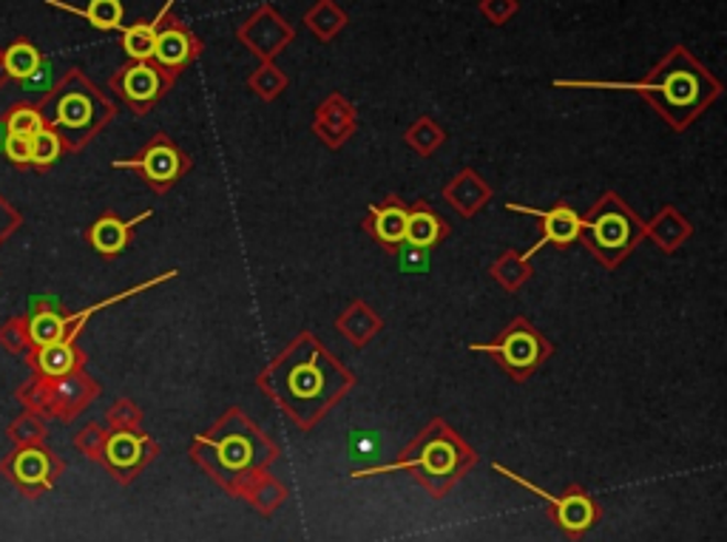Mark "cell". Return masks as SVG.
Listing matches in <instances>:
<instances>
[{
	"instance_id": "cell-1",
	"label": "cell",
	"mask_w": 727,
	"mask_h": 542,
	"mask_svg": "<svg viewBox=\"0 0 727 542\" xmlns=\"http://www.w3.org/2000/svg\"><path fill=\"white\" fill-rule=\"evenodd\" d=\"M558 86H569V89H608V91H639L642 97L662 111L665 120L673 125H687L702 109H707L711 102L719 97L722 86L700 60H696L685 46L671 48L657 66L651 68V75L639 82H565Z\"/></svg>"
},
{
	"instance_id": "cell-2",
	"label": "cell",
	"mask_w": 727,
	"mask_h": 542,
	"mask_svg": "<svg viewBox=\"0 0 727 542\" xmlns=\"http://www.w3.org/2000/svg\"><path fill=\"white\" fill-rule=\"evenodd\" d=\"M407 457H401L398 463H389V466H373V468H359L353 472V477H373V475H387V472H404V468H418L436 495H443V488L452 480H458L463 468L470 466L472 452L463 446L458 438H452L449 432H432L429 429L421 441L415 443L412 452H404Z\"/></svg>"
},
{
	"instance_id": "cell-3",
	"label": "cell",
	"mask_w": 727,
	"mask_h": 542,
	"mask_svg": "<svg viewBox=\"0 0 727 542\" xmlns=\"http://www.w3.org/2000/svg\"><path fill=\"white\" fill-rule=\"evenodd\" d=\"M258 438L251 432L247 434H228L222 441H208L205 446L211 449V457H208V466L213 468V475L224 483V486L236 488V480H247V472L258 466L267 457H276V452L271 449H262L256 452Z\"/></svg>"
},
{
	"instance_id": "cell-4",
	"label": "cell",
	"mask_w": 727,
	"mask_h": 542,
	"mask_svg": "<svg viewBox=\"0 0 727 542\" xmlns=\"http://www.w3.org/2000/svg\"><path fill=\"white\" fill-rule=\"evenodd\" d=\"M583 231H588V242L594 244V253H599V256L612 253L608 262L626 256L631 251V244L639 239V224L619 204V199H614V204H599L594 219L583 222Z\"/></svg>"
},
{
	"instance_id": "cell-5",
	"label": "cell",
	"mask_w": 727,
	"mask_h": 542,
	"mask_svg": "<svg viewBox=\"0 0 727 542\" xmlns=\"http://www.w3.org/2000/svg\"><path fill=\"white\" fill-rule=\"evenodd\" d=\"M170 9L163 14V21H159L157 26L154 55H151V60L157 63L163 71H168L170 77H177L179 71H185V68L190 66V60H197L202 46H199V41L194 37V32H190L179 18L170 14Z\"/></svg>"
},
{
	"instance_id": "cell-6",
	"label": "cell",
	"mask_w": 727,
	"mask_h": 542,
	"mask_svg": "<svg viewBox=\"0 0 727 542\" xmlns=\"http://www.w3.org/2000/svg\"><path fill=\"white\" fill-rule=\"evenodd\" d=\"M174 77L157 66L154 60H131L129 66L120 68L114 77V89L134 106L136 111L151 109L159 97L168 91Z\"/></svg>"
},
{
	"instance_id": "cell-7",
	"label": "cell",
	"mask_w": 727,
	"mask_h": 542,
	"mask_svg": "<svg viewBox=\"0 0 727 542\" xmlns=\"http://www.w3.org/2000/svg\"><path fill=\"white\" fill-rule=\"evenodd\" d=\"M472 350H481V353H492L504 361L506 369L517 375L531 373L538 361L543 358V344H540V335L531 330L529 324L517 321L506 330L504 339H497V344H472Z\"/></svg>"
},
{
	"instance_id": "cell-8",
	"label": "cell",
	"mask_w": 727,
	"mask_h": 542,
	"mask_svg": "<svg viewBox=\"0 0 727 542\" xmlns=\"http://www.w3.org/2000/svg\"><path fill=\"white\" fill-rule=\"evenodd\" d=\"M239 41L245 43L251 52H256L262 60H271L293 41V29L287 26L285 18L276 9L262 7L239 26Z\"/></svg>"
},
{
	"instance_id": "cell-9",
	"label": "cell",
	"mask_w": 727,
	"mask_h": 542,
	"mask_svg": "<svg viewBox=\"0 0 727 542\" xmlns=\"http://www.w3.org/2000/svg\"><path fill=\"white\" fill-rule=\"evenodd\" d=\"M106 102H100V97L95 95L89 82L82 80V77H75L71 86H66V91L57 100V114H55V125H63V129L71 131H86L91 129L100 114L106 117Z\"/></svg>"
},
{
	"instance_id": "cell-10",
	"label": "cell",
	"mask_w": 727,
	"mask_h": 542,
	"mask_svg": "<svg viewBox=\"0 0 727 542\" xmlns=\"http://www.w3.org/2000/svg\"><path fill=\"white\" fill-rule=\"evenodd\" d=\"M495 472H500L504 477L515 480L517 486L529 488L531 495H538L540 500L549 502L551 509H554V517H558L560 529L569 531V534H580V531H585L588 526H594V517H597V511H594V502L588 500L585 495H580V491H574L571 497H551V495H546L543 488H538L535 483L524 480V477L515 475V472H509V468L495 466Z\"/></svg>"
},
{
	"instance_id": "cell-11",
	"label": "cell",
	"mask_w": 727,
	"mask_h": 542,
	"mask_svg": "<svg viewBox=\"0 0 727 542\" xmlns=\"http://www.w3.org/2000/svg\"><path fill=\"white\" fill-rule=\"evenodd\" d=\"M7 468L9 477L29 495H37V491H46V488L55 486V461H52V454L37 446H26L21 452H14Z\"/></svg>"
},
{
	"instance_id": "cell-12",
	"label": "cell",
	"mask_w": 727,
	"mask_h": 542,
	"mask_svg": "<svg viewBox=\"0 0 727 542\" xmlns=\"http://www.w3.org/2000/svg\"><path fill=\"white\" fill-rule=\"evenodd\" d=\"M114 168L143 170L148 182L170 185L179 177V170H183V154L165 136H157L140 159H117Z\"/></svg>"
},
{
	"instance_id": "cell-13",
	"label": "cell",
	"mask_w": 727,
	"mask_h": 542,
	"mask_svg": "<svg viewBox=\"0 0 727 542\" xmlns=\"http://www.w3.org/2000/svg\"><path fill=\"white\" fill-rule=\"evenodd\" d=\"M509 211L517 213H529V217L543 219V239H540L524 258L535 256L538 251H543V244H569L583 233V219L571 211L569 204H554L551 211H538V208H526V204H509Z\"/></svg>"
},
{
	"instance_id": "cell-14",
	"label": "cell",
	"mask_w": 727,
	"mask_h": 542,
	"mask_svg": "<svg viewBox=\"0 0 727 542\" xmlns=\"http://www.w3.org/2000/svg\"><path fill=\"white\" fill-rule=\"evenodd\" d=\"M148 438L145 434L134 432H114L102 446V457L114 468L117 475H123V480H129V475L134 468H140L148 457Z\"/></svg>"
},
{
	"instance_id": "cell-15",
	"label": "cell",
	"mask_w": 727,
	"mask_h": 542,
	"mask_svg": "<svg viewBox=\"0 0 727 542\" xmlns=\"http://www.w3.org/2000/svg\"><path fill=\"white\" fill-rule=\"evenodd\" d=\"M407 208L398 199H389L387 204H373L370 208V231L375 233L381 244L387 247H398L404 244V233H407Z\"/></svg>"
},
{
	"instance_id": "cell-16",
	"label": "cell",
	"mask_w": 727,
	"mask_h": 542,
	"mask_svg": "<svg viewBox=\"0 0 727 542\" xmlns=\"http://www.w3.org/2000/svg\"><path fill=\"white\" fill-rule=\"evenodd\" d=\"M48 7L63 9V12H71L82 21H89L95 29H102V32H123V0H91L89 7H68L63 0H46Z\"/></svg>"
},
{
	"instance_id": "cell-17",
	"label": "cell",
	"mask_w": 727,
	"mask_h": 542,
	"mask_svg": "<svg viewBox=\"0 0 727 542\" xmlns=\"http://www.w3.org/2000/svg\"><path fill=\"white\" fill-rule=\"evenodd\" d=\"M145 219H151V211L140 213L136 219H129V222H120L117 217H102L89 233L91 244H95L100 253H109V256L111 253H120L125 244H129L131 228H136V224L145 222Z\"/></svg>"
},
{
	"instance_id": "cell-18",
	"label": "cell",
	"mask_w": 727,
	"mask_h": 542,
	"mask_svg": "<svg viewBox=\"0 0 727 542\" xmlns=\"http://www.w3.org/2000/svg\"><path fill=\"white\" fill-rule=\"evenodd\" d=\"M447 233V224L436 217V213L418 204L415 211L407 213V233H404V244H412V247H421L429 251L432 244H438V239Z\"/></svg>"
},
{
	"instance_id": "cell-19",
	"label": "cell",
	"mask_w": 727,
	"mask_h": 542,
	"mask_svg": "<svg viewBox=\"0 0 727 542\" xmlns=\"http://www.w3.org/2000/svg\"><path fill=\"white\" fill-rule=\"evenodd\" d=\"M170 7H174V0H168V3L159 9V14L154 18V21H140V23H134V26H123V48L131 60H151V55H154V37H157V26H159V21H163V14L168 12Z\"/></svg>"
},
{
	"instance_id": "cell-20",
	"label": "cell",
	"mask_w": 727,
	"mask_h": 542,
	"mask_svg": "<svg viewBox=\"0 0 727 542\" xmlns=\"http://www.w3.org/2000/svg\"><path fill=\"white\" fill-rule=\"evenodd\" d=\"M305 23L319 41H333L335 34L344 29V23H348V14L341 12L333 0H319V3L305 14Z\"/></svg>"
},
{
	"instance_id": "cell-21",
	"label": "cell",
	"mask_w": 727,
	"mask_h": 542,
	"mask_svg": "<svg viewBox=\"0 0 727 542\" xmlns=\"http://www.w3.org/2000/svg\"><path fill=\"white\" fill-rule=\"evenodd\" d=\"M3 60V68H7V77H14V80H26L29 75L37 71V66L43 63L41 52L32 46L29 41H18L0 55Z\"/></svg>"
},
{
	"instance_id": "cell-22",
	"label": "cell",
	"mask_w": 727,
	"mask_h": 542,
	"mask_svg": "<svg viewBox=\"0 0 727 542\" xmlns=\"http://www.w3.org/2000/svg\"><path fill=\"white\" fill-rule=\"evenodd\" d=\"M37 364H41V369L46 375H52V378H60V375H66V373H71V369H75L77 355H75V350H71V344H68V341H57V344L41 346Z\"/></svg>"
},
{
	"instance_id": "cell-23",
	"label": "cell",
	"mask_w": 727,
	"mask_h": 542,
	"mask_svg": "<svg viewBox=\"0 0 727 542\" xmlns=\"http://www.w3.org/2000/svg\"><path fill=\"white\" fill-rule=\"evenodd\" d=\"M29 335L34 344H57V341H68V327L57 312H37L29 324Z\"/></svg>"
},
{
	"instance_id": "cell-24",
	"label": "cell",
	"mask_w": 727,
	"mask_h": 542,
	"mask_svg": "<svg viewBox=\"0 0 727 542\" xmlns=\"http://www.w3.org/2000/svg\"><path fill=\"white\" fill-rule=\"evenodd\" d=\"M29 151H32L34 165H48L60 156L63 143L60 136H57V131L46 125V129H41L34 136H29Z\"/></svg>"
},
{
	"instance_id": "cell-25",
	"label": "cell",
	"mask_w": 727,
	"mask_h": 542,
	"mask_svg": "<svg viewBox=\"0 0 727 542\" xmlns=\"http://www.w3.org/2000/svg\"><path fill=\"white\" fill-rule=\"evenodd\" d=\"M7 129H9V134L34 136L41 129H46V120H43V117L37 114L34 109H29V106H21V109H14L12 114H9Z\"/></svg>"
},
{
	"instance_id": "cell-26",
	"label": "cell",
	"mask_w": 727,
	"mask_h": 542,
	"mask_svg": "<svg viewBox=\"0 0 727 542\" xmlns=\"http://www.w3.org/2000/svg\"><path fill=\"white\" fill-rule=\"evenodd\" d=\"M251 86L258 91V95L265 97V100H271V97H276L282 89H285L287 77L282 75V71L276 66L265 63V66L258 68L256 75L251 77Z\"/></svg>"
},
{
	"instance_id": "cell-27",
	"label": "cell",
	"mask_w": 727,
	"mask_h": 542,
	"mask_svg": "<svg viewBox=\"0 0 727 542\" xmlns=\"http://www.w3.org/2000/svg\"><path fill=\"white\" fill-rule=\"evenodd\" d=\"M515 9H517L515 0H483L481 3V12L486 14L495 26H504L511 14H515Z\"/></svg>"
},
{
	"instance_id": "cell-28",
	"label": "cell",
	"mask_w": 727,
	"mask_h": 542,
	"mask_svg": "<svg viewBox=\"0 0 727 542\" xmlns=\"http://www.w3.org/2000/svg\"><path fill=\"white\" fill-rule=\"evenodd\" d=\"M52 80H55V77H52V66L43 60L41 66H37V71L29 75L26 80H21V82H23V91H29V95H43V91L52 89Z\"/></svg>"
},
{
	"instance_id": "cell-29",
	"label": "cell",
	"mask_w": 727,
	"mask_h": 542,
	"mask_svg": "<svg viewBox=\"0 0 727 542\" xmlns=\"http://www.w3.org/2000/svg\"><path fill=\"white\" fill-rule=\"evenodd\" d=\"M3 148H7V156L12 159V163H32V151H29V136H18V134H9L7 143H3Z\"/></svg>"
},
{
	"instance_id": "cell-30",
	"label": "cell",
	"mask_w": 727,
	"mask_h": 542,
	"mask_svg": "<svg viewBox=\"0 0 727 542\" xmlns=\"http://www.w3.org/2000/svg\"><path fill=\"white\" fill-rule=\"evenodd\" d=\"M404 251V270H423V267H427V256H423V251L421 247H412V244H404L401 247Z\"/></svg>"
},
{
	"instance_id": "cell-31",
	"label": "cell",
	"mask_w": 727,
	"mask_h": 542,
	"mask_svg": "<svg viewBox=\"0 0 727 542\" xmlns=\"http://www.w3.org/2000/svg\"><path fill=\"white\" fill-rule=\"evenodd\" d=\"M7 136H9V129H3V125H0V148H3V143H7Z\"/></svg>"
}]
</instances>
